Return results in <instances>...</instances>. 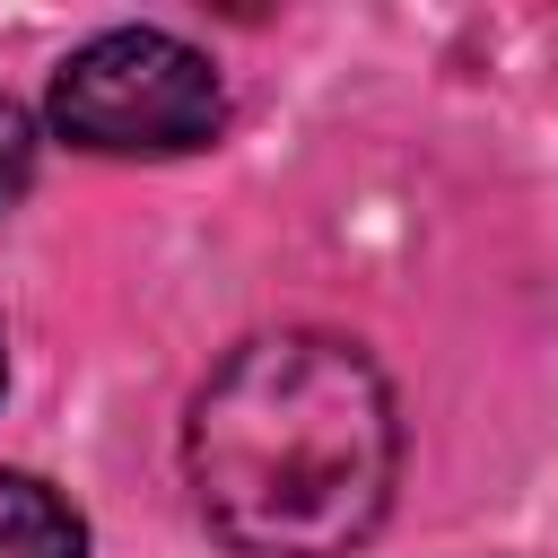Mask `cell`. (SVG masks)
I'll return each instance as SVG.
<instances>
[{
	"label": "cell",
	"instance_id": "obj_1",
	"mask_svg": "<svg viewBox=\"0 0 558 558\" xmlns=\"http://www.w3.org/2000/svg\"><path fill=\"white\" fill-rule=\"evenodd\" d=\"M401 471V418L375 357L340 331L244 340L183 418V480L235 558L357 549Z\"/></svg>",
	"mask_w": 558,
	"mask_h": 558
},
{
	"label": "cell",
	"instance_id": "obj_2",
	"mask_svg": "<svg viewBox=\"0 0 558 558\" xmlns=\"http://www.w3.org/2000/svg\"><path fill=\"white\" fill-rule=\"evenodd\" d=\"M227 122L218 70L166 26H113L52 70V131L96 157H183Z\"/></svg>",
	"mask_w": 558,
	"mask_h": 558
},
{
	"label": "cell",
	"instance_id": "obj_3",
	"mask_svg": "<svg viewBox=\"0 0 558 558\" xmlns=\"http://www.w3.org/2000/svg\"><path fill=\"white\" fill-rule=\"evenodd\" d=\"M0 558H87V523L70 514L61 488L0 471Z\"/></svg>",
	"mask_w": 558,
	"mask_h": 558
},
{
	"label": "cell",
	"instance_id": "obj_4",
	"mask_svg": "<svg viewBox=\"0 0 558 558\" xmlns=\"http://www.w3.org/2000/svg\"><path fill=\"white\" fill-rule=\"evenodd\" d=\"M26 183H35V122L0 96V209H9Z\"/></svg>",
	"mask_w": 558,
	"mask_h": 558
}]
</instances>
